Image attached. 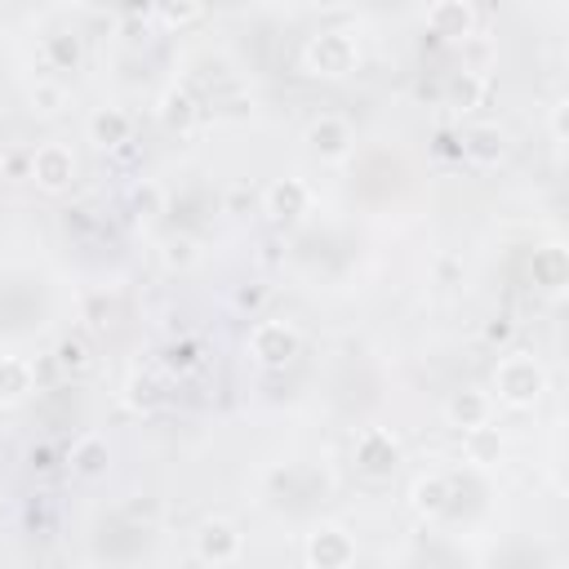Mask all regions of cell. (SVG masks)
I'll list each match as a JSON object with an SVG mask.
<instances>
[{"instance_id": "6da1fadb", "label": "cell", "mask_w": 569, "mask_h": 569, "mask_svg": "<svg viewBox=\"0 0 569 569\" xmlns=\"http://www.w3.org/2000/svg\"><path fill=\"white\" fill-rule=\"evenodd\" d=\"M493 391L502 405L511 409H529L542 400L547 391V369L538 356H525V351H507L498 365H493Z\"/></svg>"}, {"instance_id": "7a4b0ae2", "label": "cell", "mask_w": 569, "mask_h": 569, "mask_svg": "<svg viewBox=\"0 0 569 569\" xmlns=\"http://www.w3.org/2000/svg\"><path fill=\"white\" fill-rule=\"evenodd\" d=\"M360 62V44L351 31H320L302 44V67L311 76H325V80H338L347 76L351 67Z\"/></svg>"}, {"instance_id": "3957f363", "label": "cell", "mask_w": 569, "mask_h": 569, "mask_svg": "<svg viewBox=\"0 0 569 569\" xmlns=\"http://www.w3.org/2000/svg\"><path fill=\"white\" fill-rule=\"evenodd\" d=\"M298 351H302V333L289 320H258L249 329V356L262 369H284Z\"/></svg>"}, {"instance_id": "277c9868", "label": "cell", "mask_w": 569, "mask_h": 569, "mask_svg": "<svg viewBox=\"0 0 569 569\" xmlns=\"http://www.w3.org/2000/svg\"><path fill=\"white\" fill-rule=\"evenodd\" d=\"M405 453H400V440L387 431V427H365L356 436V471L365 480H391L400 471Z\"/></svg>"}, {"instance_id": "5b68a950", "label": "cell", "mask_w": 569, "mask_h": 569, "mask_svg": "<svg viewBox=\"0 0 569 569\" xmlns=\"http://www.w3.org/2000/svg\"><path fill=\"white\" fill-rule=\"evenodd\" d=\"M27 173H31V182H36L40 191L58 196V191H67V187L76 182V156H71V147H62V142H40V147L31 151V160H27Z\"/></svg>"}, {"instance_id": "8992f818", "label": "cell", "mask_w": 569, "mask_h": 569, "mask_svg": "<svg viewBox=\"0 0 569 569\" xmlns=\"http://www.w3.org/2000/svg\"><path fill=\"white\" fill-rule=\"evenodd\" d=\"M244 551V533L222 520V516H209L200 529H196V560L204 565H236Z\"/></svg>"}, {"instance_id": "52a82bcc", "label": "cell", "mask_w": 569, "mask_h": 569, "mask_svg": "<svg viewBox=\"0 0 569 569\" xmlns=\"http://www.w3.org/2000/svg\"><path fill=\"white\" fill-rule=\"evenodd\" d=\"M302 556H307V565H316V569H347V565L356 560V538H351L347 529H338V525H316V529L307 533Z\"/></svg>"}, {"instance_id": "ba28073f", "label": "cell", "mask_w": 569, "mask_h": 569, "mask_svg": "<svg viewBox=\"0 0 569 569\" xmlns=\"http://www.w3.org/2000/svg\"><path fill=\"white\" fill-rule=\"evenodd\" d=\"M307 147L320 156V160H347L351 147H356V133L342 116H316L307 124Z\"/></svg>"}, {"instance_id": "9c48e42d", "label": "cell", "mask_w": 569, "mask_h": 569, "mask_svg": "<svg viewBox=\"0 0 569 569\" xmlns=\"http://www.w3.org/2000/svg\"><path fill=\"white\" fill-rule=\"evenodd\" d=\"M262 209L276 218V222H298L307 209H311V191L302 178H276L267 191H262Z\"/></svg>"}, {"instance_id": "30bf717a", "label": "cell", "mask_w": 569, "mask_h": 569, "mask_svg": "<svg viewBox=\"0 0 569 569\" xmlns=\"http://www.w3.org/2000/svg\"><path fill=\"white\" fill-rule=\"evenodd\" d=\"M427 27L440 40H471L476 36V9L467 0H436L427 9Z\"/></svg>"}, {"instance_id": "8fae6325", "label": "cell", "mask_w": 569, "mask_h": 569, "mask_svg": "<svg viewBox=\"0 0 569 569\" xmlns=\"http://www.w3.org/2000/svg\"><path fill=\"white\" fill-rule=\"evenodd\" d=\"M445 418H449V427H458V431L485 427V422L493 418V396L480 391V387H462V391H453V396L445 400Z\"/></svg>"}, {"instance_id": "7c38bea8", "label": "cell", "mask_w": 569, "mask_h": 569, "mask_svg": "<svg viewBox=\"0 0 569 569\" xmlns=\"http://www.w3.org/2000/svg\"><path fill=\"white\" fill-rule=\"evenodd\" d=\"M449 502H453V480H449L445 471H427V476H418V480L409 485V507H413L422 520L445 516Z\"/></svg>"}, {"instance_id": "4fadbf2b", "label": "cell", "mask_w": 569, "mask_h": 569, "mask_svg": "<svg viewBox=\"0 0 569 569\" xmlns=\"http://www.w3.org/2000/svg\"><path fill=\"white\" fill-rule=\"evenodd\" d=\"M84 129H89V142H93V147L111 151V147H124V142H129L133 120H129V111H120V107H98Z\"/></svg>"}, {"instance_id": "5bb4252c", "label": "cell", "mask_w": 569, "mask_h": 569, "mask_svg": "<svg viewBox=\"0 0 569 569\" xmlns=\"http://www.w3.org/2000/svg\"><path fill=\"white\" fill-rule=\"evenodd\" d=\"M529 271H533V284H538L547 298H556V293L565 289V280H569V258H565L560 244H542V249H533Z\"/></svg>"}, {"instance_id": "9a60e30c", "label": "cell", "mask_w": 569, "mask_h": 569, "mask_svg": "<svg viewBox=\"0 0 569 569\" xmlns=\"http://www.w3.org/2000/svg\"><path fill=\"white\" fill-rule=\"evenodd\" d=\"M67 462H71V471H76L80 480H98V476H107V467H111V449H107L102 436L89 431V436H80V440L71 445Z\"/></svg>"}, {"instance_id": "2e32d148", "label": "cell", "mask_w": 569, "mask_h": 569, "mask_svg": "<svg viewBox=\"0 0 569 569\" xmlns=\"http://www.w3.org/2000/svg\"><path fill=\"white\" fill-rule=\"evenodd\" d=\"M462 156L476 164H498L507 156V133L498 124H471L462 133Z\"/></svg>"}, {"instance_id": "e0dca14e", "label": "cell", "mask_w": 569, "mask_h": 569, "mask_svg": "<svg viewBox=\"0 0 569 569\" xmlns=\"http://www.w3.org/2000/svg\"><path fill=\"white\" fill-rule=\"evenodd\" d=\"M36 391V369L22 356H0V405H18Z\"/></svg>"}, {"instance_id": "ac0fdd59", "label": "cell", "mask_w": 569, "mask_h": 569, "mask_svg": "<svg viewBox=\"0 0 569 569\" xmlns=\"http://www.w3.org/2000/svg\"><path fill=\"white\" fill-rule=\"evenodd\" d=\"M156 116H160V124L164 129H173V133H187L196 120H200V107H196V98L187 93V89H164L160 93V107H156Z\"/></svg>"}, {"instance_id": "d6986e66", "label": "cell", "mask_w": 569, "mask_h": 569, "mask_svg": "<svg viewBox=\"0 0 569 569\" xmlns=\"http://www.w3.org/2000/svg\"><path fill=\"white\" fill-rule=\"evenodd\" d=\"M485 76L480 71H471V67H462L458 76H449V89H445V98H449V107L453 111H476L480 102H485Z\"/></svg>"}, {"instance_id": "ffe728a7", "label": "cell", "mask_w": 569, "mask_h": 569, "mask_svg": "<svg viewBox=\"0 0 569 569\" xmlns=\"http://www.w3.org/2000/svg\"><path fill=\"white\" fill-rule=\"evenodd\" d=\"M40 53H44L49 71H76V67H80V58H84L80 36H71V31H53V36H44Z\"/></svg>"}, {"instance_id": "44dd1931", "label": "cell", "mask_w": 569, "mask_h": 569, "mask_svg": "<svg viewBox=\"0 0 569 569\" xmlns=\"http://www.w3.org/2000/svg\"><path fill=\"white\" fill-rule=\"evenodd\" d=\"M124 400H129V409H138V413L160 409V405H164V378H160V373H133V378L124 382Z\"/></svg>"}, {"instance_id": "7402d4cb", "label": "cell", "mask_w": 569, "mask_h": 569, "mask_svg": "<svg viewBox=\"0 0 569 569\" xmlns=\"http://www.w3.org/2000/svg\"><path fill=\"white\" fill-rule=\"evenodd\" d=\"M498 453H502V440H498V431H493L489 422L467 431V458H471L476 467H489V462H498Z\"/></svg>"}, {"instance_id": "603a6c76", "label": "cell", "mask_w": 569, "mask_h": 569, "mask_svg": "<svg viewBox=\"0 0 569 569\" xmlns=\"http://www.w3.org/2000/svg\"><path fill=\"white\" fill-rule=\"evenodd\" d=\"M151 13L164 22V27H187L204 13V0H151Z\"/></svg>"}, {"instance_id": "cb8c5ba5", "label": "cell", "mask_w": 569, "mask_h": 569, "mask_svg": "<svg viewBox=\"0 0 569 569\" xmlns=\"http://www.w3.org/2000/svg\"><path fill=\"white\" fill-rule=\"evenodd\" d=\"M160 258H164L169 271H187V267L196 262V240H191V236H169V240L160 244Z\"/></svg>"}, {"instance_id": "d4e9b609", "label": "cell", "mask_w": 569, "mask_h": 569, "mask_svg": "<svg viewBox=\"0 0 569 569\" xmlns=\"http://www.w3.org/2000/svg\"><path fill=\"white\" fill-rule=\"evenodd\" d=\"M53 360H58V369H67V373H80V369L89 365V347H84L80 338H62V342L53 347Z\"/></svg>"}, {"instance_id": "484cf974", "label": "cell", "mask_w": 569, "mask_h": 569, "mask_svg": "<svg viewBox=\"0 0 569 569\" xmlns=\"http://www.w3.org/2000/svg\"><path fill=\"white\" fill-rule=\"evenodd\" d=\"M164 365H169V369H178V373H187V369H196V365H200V347H196L191 338H182V342H173V347L164 351Z\"/></svg>"}, {"instance_id": "4316f807", "label": "cell", "mask_w": 569, "mask_h": 569, "mask_svg": "<svg viewBox=\"0 0 569 569\" xmlns=\"http://www.w3.org/2000/svg\"><path fill=\"white\" fill-rule=\"evenodd\" d=\"M31 102H36L40 111H58V107L67 102V93H62V84H49V80H40V84L31 89Z\"/></svg>"}, {"instance_id": "83f0119b", "label": "cell", "mask_w": 569, "mask_h": 569, "mask_svg": "<svg viewBox=\"0 0 569 569\" xmlns=\"http://www.w3.org/2000/svg\"><path fill=\"white\" fill-rule=\"evenodd\" d=\"M249 204H253V191H249V182H231L227 187V213H249Z\"/></svg>"}, {"instance_id": "f1b7e54d", "label": "cell", "mask_w": 569, "mask_h": 569, "mask_svg": "<svg viewBox=\"0 0 569 569\" xmlns=\"http://www.w3.org/2000/svg\"><path fill=\"white\" fill-rule=\"evenodd\" d=\"M267 302V289L262 284H244L240 293H236V307H244V311H258Z\"/></svg>"}, {"instance_id": "f546056e", "label": "cell", "mask_w": 569, "mask_h": 569, "mask_svg": "<svg viewBox=\"0 0 569 569\" xmlns=\"http://www.w3.org/2000/svg\"><path fill=\"white\" fill-rule=\"evenodd\" d=\"M511 333H516V325H511L507 316H498V320H489V325H485V338H489V342H498V347H502V342H511Z\"/></svg>"}, {"instance_id": "4dcf8cb0", "label": "cell", "mask_w": 569, "mask_h": 569, "mask_svg": "<svg viewBox=\"0 0 569 569\" xmlns=\"http://www.w3.org/2000/svg\"><path fill=\"white\" fill-rule=\"evenodd\" d=\"M124 516L138 525V520H156V498H142V502H124Z\"/></svg>"}, {"instance_id": "1f68e13d", "label": "cell", "mask_w": 569, "mask_h": 569, "mask_svg": "<svg viewBox=\"0 0 569 569\" xmlns=\"http://www.w3.org/2000/svg\"><path fill=\"white\" fill-rule=\"evenodd\" d=\"M311 4H316V9H347L351 0H311Z\"/></svg>"}, {"instance_id": "d6a6232c", "label": "cell", "mask_w": 569, "mask_h": 569, "mask_svg": "<svg viewBox=\"0 0 569 569\" xmlns=\"http://www.w3.org/2000/svg\"><path fill=\"white\" fill-rule=\"evenodd\" d=\"M0 293H4V284H0Z\"/></svg>"}]
</instances>
